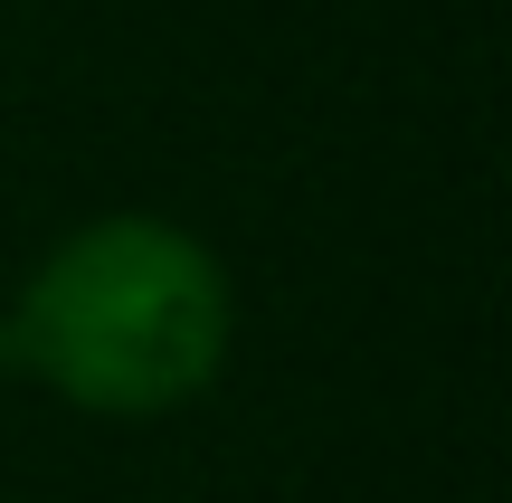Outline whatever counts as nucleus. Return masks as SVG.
<instances>
[{
    "instance_id": "1",
    "label": "nucleus",
    "mask_w": 512,
    "mask_h": 503,
    "mask_svg": "<svg viewBox=\"0 0 512 503\" xmlns=\"http://www.w3.org/2000/svg\"><path fill=\"white\" fill-rule=\"evenodd\" d=\"M238 342V285L181 219H86L0 304V371L38 380L86 418H171L219 390Z\"/></svg>"
}]
</instances>
